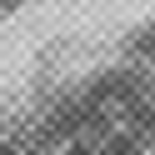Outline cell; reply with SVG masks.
<instances>
[{
  "instance_id": "6da1fadb",
  "label": "cell",
  "mask_w": 155,
  "mask_h": 155,
  "mask_svg": "<svg viewBox=\"0 0 155 155\" xmlns=\"http://www.w3.org/2000/svg\"><path fill=\"white\" fill-rule=\"evenodd\" d=\"M65 155H95V150H85V145H70V150H65Z\"/></svg>"
}]
</instances>
